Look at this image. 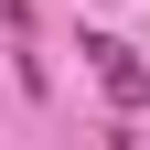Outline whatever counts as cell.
<instances>
[{
    "label": "cell",
    "instance_id": "6da1fadb",
    "mask_svg": "<svg viewBox=\"0 0 150 150\" xmlns=\"http://www.w3.org/2000/svg\"><path fill=\"white\" fill-rule=\"evenodd\" d=\"M75 54L97 64V86H107V97H118V107H150V64H139V54L118 43V32H86V43H75Z\"/></svg>",
    "mask_w": 150,
    "mask_h": 150
}]
</instances>
